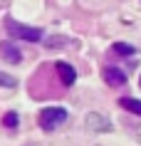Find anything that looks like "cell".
<instances>
[{
	"label": "cell",
	"instance_id": "obj_5",
	"mask_svg": "<svg viewBox=\"0 0 141 146\" xmlns=\"http://www.w3.org/2000/svg\"><path fill=\"white\" fill-rule=\"evenodd\" d=\"M0 52H3V57H5L8 62H13V64H17V62H20V50H17L13 42H3Z\"/></svg>",
	"mask_w": 141,
	"mask_h": 146
},
{
	"label": "cell",
	"instance_id": "obj_8",
	"mask_svg": "<svg viewBox=\"0 0 141 146\" xmlns=\"http://www.w3.org/2000/svg\"><path fill=\"white\" fill-rule=\"evenodd\" d=\"M87 119H89V121H87V124H89V126H92V129H94V126H102V129H109V124H107V121H99V119H102V116H99V114H89V116H87Z\"/></svg>",
	"mask_w": 141,
	"mask_h": 146
},
{
	"label": "cell",
	"instance_id": "obj_9",
	"mask_svg": "<svg viewBox=\"0 0 141 146\" xmlns=\"http://www.w3.org/2000/svg\"><path fill=\"white\" fill-rule=\"evenodd\" d=\"M0 87H15V77H10V74H5V72H0Z\"/></svg>",
	"mask_w": 141,
	"mask_h": 146
},
{
	"label": "cell",
	"instance_id": "obj_4",
	"mask_svg": "<svg viewBox=\"0 0 141 146\" xmlns=\"http://www.w3.org/2000/svg\"><path fill=\"white\" fill-rule=\"evenodd\" d=\"M57 74H60V79H62V84L64 87H70L74 84V79H77V72H74V67H70L67 62H57Z\"/></svg>",
	"mask_w": 141,
	"mask_h": 146
},
{
	"label": "cell",
	"instance_id": "obj_1",
	"mask_svg": "<svg viewBox=\"0 0 141 146\" xmlns=\"http://www.w3.org/2000/svg\"><path fill=\"white\" fill-rule=\"evenodd\" d=\"M67 121V109L62 107H47L40 111V126L45 131H55Z\"/></svg>",
	"mask_w": 141,
	"mask_h": 146
},
{
	"label": "cell",
	"instance_id": "obj_3",
	"mask_svg": "<svg viewBox=\"0 0 141 146\" xmlns=\"http://www.w3.org/2000/svg\"><path fill=\"white\" fill-rule=\"evenodd\" d=\"M102 77L107 79V84L109 87H121V84H126V74L121 72V69H117V67H107L102 72Z\"/></svg>",
	"mask_w": 141,
	"mask_h": 146
},
{
	"label": "cell",
	"instance_id": "obj_10",
	"mask_svg": "<svg viewBox=\"0 0 141 146\" xmlns=\"http://www.w3.org/2000/svg\"><path fill=\"white\" fill-rule=\"evenodd\" d=\"M114 50H117L119 54H134V52H136V50L129 47V45H114Z\"/></svg>",
	"mask_w": 141,
	"mask_h": 146
},
{
	"label": "cell",
	"instance_id": "obj_2",
	"mask_svg": "<svg viewBox=\"0 0 141 146\" xmlns=\"http://www.w3.org/2000/svg\"><path fill=\"white\" fill-rule=\"evenodd\" d=\"M5 27H8V32L15 40H25V42H37V40H42V30L40 27H27V25L15 23V20H8Z\"/></svg>",
	"mask_w": 141,
	"mask_h": 146
},
{
	"label": "cell",
	"instance_id": "obj_6",
	"mask_svg": "<svg viewBox=\"0 0 141 146\" xmlns=\"http://www.w3.org/2000/svg\"><path fill=\"white\" fill-rule=\"evenodd\" d=\"M119 104L126 109V111H131V114H139L141 116V99H134V97H121Z\"/></svg>",
	"mask_w": 141,
	"mask_h": 146
},
{
	"label": "cell",
	"instance_id": "obj_7",
	"mask_svg": "<svg viewBox=\"0 0 141 146\" xmlns=\"http://www.w3.org/2000/svg\"><path fill=\"white\" fill-rule=\"evenodd\" d=\"M3 126H8V129L17 126V114H15V111H8V114L3 116Z\"/></svg>",
	"mask_w": 141,
	"mask_h": 146
}]
</instances>
